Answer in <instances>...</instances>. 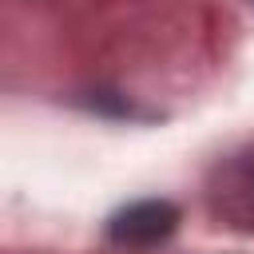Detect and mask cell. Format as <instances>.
Segmentation results:
<instances>
[{
    "label": "cell",
    "mask_w": 254,
    "mask_h": 254,
    "mask_svg": "<svg viewBox=\"0 0 254 254\" xmlns=\"http://www.w3.org/2000/svg\"><path fill=\"white\" fill-rule=\"evenodd\" d=\"M175 222H179V210L163 198L131 202L127 210H119L111 218V238L119 246H155L175 230Z\"/></svg>",
    "instance_id": "1"
},
{
    "label": "cell",
    "mask_w": 254,
    "mask_h": 254,
    "mask_svg": "<svg viewBox=\"0 0 254 254\" xmlns=\"http://www.w3.org/2000/svg\"><path fill=\"white\" fill-rule=\"evenodd\" d=\"M214 202L234 226L254 230V151H246L222 167V179L214 187Z\"/></svg>",
    "instance_id": "2"
}]
</instances>
